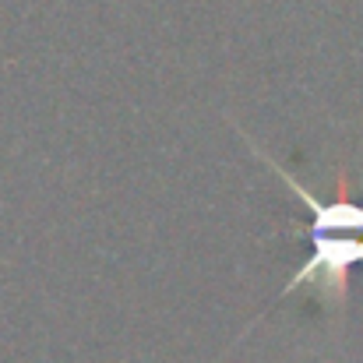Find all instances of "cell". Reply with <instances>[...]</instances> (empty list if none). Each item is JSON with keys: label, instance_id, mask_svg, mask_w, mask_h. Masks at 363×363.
Returning a JSON list of instances; mask_svg holds the SVG:
<instances>
[{"label": "cell", "instance_id": "cell-1", "mask_svg": "<svg viewBox=\"0 0 363 363\" xmlns=\"http://www.w3.org/2000/svg\"><path fill=\"white\" fill-rule=\"evenodd\" d=\"M243 141L254 148V155L272 173L282 177V184L293 191V198L303 201L307 212H311V257L293 272V279L286 282L282 296H289L296 289H318L321 300L342 307V300L350 293V272L363 268V201H353V198H318L282 162L264 155L247 134H243Z\"/></svg>", "mask_w": 363, "mask_h": 363}]
</instances>
